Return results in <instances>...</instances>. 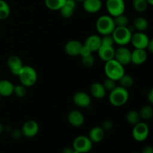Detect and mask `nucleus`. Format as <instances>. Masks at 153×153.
<instances>
[{
    "label": "nucleus",
    "mask_w": 153,
    "mask_h": 153,
    "mask_svg": "<svg viewBox=\"0 0 153 153\" xmlns=\"http://www.w3.org/2000/svg\"><path fill=\"white\" fill-rule=\"evenodd\" d=\"M74 152V149H73V147H65L61 150V153H73Z\"/></svg>",
    "instance_id": "obj_41"
},
{
    "label": "nucleus",
    "mask_w": 153,
    "mask_h": 153,
    "mask_svg": "<svg viewBox=\"0 0 153 153\" xmlns=\"http://www.w3.org/2000/svg\"><path fill=\"white\" fill-rule=\"evenodd\" d=\"M66 0H44V4L49 10L59 11L60 9L65 4Z\"/></svg>",
    "instance_id": "obj_26"
},
{
    "label": "nucleus",
    "mask_w": 153,
    "mask_h": 153,
    "mask_svg": "<svg viewBox=\"0 0 153 153\" xmlns=\"http://www.w3.org/2000/svg\"><path fill=\"white\" fill-rule=\"evenodd\" d=\"M10 14V5L4 0H0V20H4Z\"/></svg>",
    "instance_id": "obj_28"
},
{
    "label": "nucleus",
    "mask_w": 153,
    "mask_h": 153,
    "mask_svg": "<svg viewBox=\"0 0 153 153\" xmlns=\"http://www.w3.org/2000/svg\"><path fill=\"white\" fill-rule=\"evenodd\" d=\"M104 72L106 78L113 79L116 82H117L120 78L126 73L123 66L115 59L106 61L104 67Z\"/></svg>",
    "instance_id": "obj_3"
},
{
    "label": "nucleus",
    "mask_w": 153,
    "mask_h": 153,
    "mask_svg": "<svg viewBox=\"0 0 153 153\" xmlns=\"http://www.w3.org/2000/svg\"><path fill=\"white\" fill-rule=\"evenodd\" d=\"M140 119L143 120H149L153 116V108L152 105H144L139 111Z\"/></svg>",
    "instance_id": "obj_25"
},
{
    "label": "nucleus",
    "mask_w": 153,
    "mask_h": 153,
    "mask_svg": "<svg viewBox=\"0 0 153 153\" xmlns=\"http://www.w3.org/2000/svg\"><path fill=\"white\" fill-rule=\"evenodd\" d=\"M147 57L146 49H134L131 53V63L134 65H141L146 62Z\"/></svg>",
    "instance_id": "obj_17"
},
{
    "label": "nucleus",
    "mask_w": 153,
    "mask_h": 153,
    "mask_svg": "<svg viewBox=\"0 0 153 153\" xmlns=\"http://www.w3.org/2000/svg\"><path fill=\"white\" fill-rule=\"evenodd\" d=\"M105 133V131L101 126H94L90 130L88 137L93 143H97L101 142L104 139Z\"/></svg>",
    "instance_id": "obj_22"
},
{
    "label": "nucleus",
    "mask_w": 153,
    "mask_h": 153,
    "mask_svg": "<svg viewBox=\"0 0 153 153\" xmlns=\"http://www.w3.org/2000/svg\"><path fill=\"white\" fill-rule=\"evenodd\" d=\"M77 6V2L75 0H66L65 4L59 10L60 14L63 18L69 19L74 14L75 10Z\"/></svg>",
    "instance_id": "obj_18"
},
{
    "label": "nucleus",
    "mask_w": 153,
    "mask_h": 153,
    "mask_svg": "<svg viewBox=\"0 0 153 153\" xmlns=\"http://www.w3.org/2000/svg\"><path fill=\"white\" fill-rule=\"evenodd\" d=\"M72 147L79 153H88L92 149L93 143L88 136L79 135L73 140Z\"/></svg>",
    "instance_id": "obj_7"
},
{
    "label": "nucleus",
    "mask_w": 153,
    "mask_h": 153,
    "mask_svg": "<svg viewBox=\"0 0 153 153\" xmlns=\"http://www.w3.org/2000/svg\"><path fill=\"white\" fill-rule=\"evenodd\" d=\"M149 40L150 38L144 32L137 31L131 34L130 43L134 46V49H146Z\"/></svg>",
    "instance_id": "obj_10"
},
{
    "label": "nucleus",
    "mask_w": 153,
    "mask_h": 153,
    "mask_svg": "<svg viewBox=\"0 0 153 153\" xmlns=\"http://www.w3.org/2000/svg\"><path fill=\"white\" fill-rule=\"evenodd\" d=\"M77 3H82L84 1V0H75Z\"/></svg>",
    "instance_id": "obj_44"
},
{
    "label": "nucleus",
    "mask_w": 153,
    "mask_h": 153,
    "mask_svg": "<svg viewBox=\"0 0 153 153\" xmlns=\"http://www.w3.org/2000/svg\"><path fill=\"white\" fill-rule=\"evenodd\" d=\"M103 87L105 89L106 91H111L112 90L114 89L117 85V82L116 81L113 80V79H111L109 78H106L104 81H103L102 83Z\"/></svg>",
    "instance_id": "obj_34"
},
{
    "label": "nucleus",
    "mask_w": 153,
    "mask_h": 153,
    "mask_svg": "<svg viewBox=\"0 0 153 153\" xmlns=\"http://www.w3.org/2000/svg\"><path fill=\"white\" fill-rule=\"evenodd\" d=\"M91 54H93V52H91V51L86 46H85V45L82 43V49H81L79 55H80L81 57H83V56H86V55H91Z\"/></svg>",
    "instance_id": "obj_37"
},
{
    "label": "nucleus",
    "mask_w": 153,
    "mask_h": 153,
    "mask_svg": "<svg viewBox=\"0 0 153 153\" xmlns=\"http://www.w3.org/2000/svg\"><path fill=\"white\" fill-rule=\"evenodd\" d=\"M146 1L149 5H152L153 4V0H146Z\"/></svg>",
    "instance_id": "obj_43"
},
{
    "label": "nucleus",
    "mask_w": 153,
    "mask_h": 153,
    "mask_svg": "<svg viewBox=\"0 0 153 153\" xmlns=\"http://www.w3.org/2000/svg\"><path fill=\"white\" fill-rule=\"evenodd\" d=\"M10 132H11V137L13 139H15V140H18V139L21 138L22 136H23L22 135V131L19 128H16V129L11 130Z\"/></svg>",
    "instance_id": "obj_36"
},
{
    "label": "nucleus",
    "mask_w": 153,
    "mask_h": 153,
    "mask_svg": "<svg viewBox=\"0 0 153 153\" xmlns=\"http://www.w3.org/2000/svg\"><path fill=\"white\" fill-rule=\"evenodd\" d=\"M81 62L84 67L90 68V67H92L95 64V58H94L93 54H91V55L82 57Z\"/></svg>",
    "instance_id": "obj_32"
},
{
    "label": "nucleus",
    "mask_w": 153,
    "mask_h": 153,
    "mask_svg": "<svg viewBox=\"0 0 153 153\" xmlns=\"http://www.w3.org/2000/svg\"><path fill=\"white\" fill-rule=\"evenodd\" d=\"M7 66L9 71L13 76H17L21 69L23 67V63L22 59L17 55H11L7 60Z\"/></svg>",
    "instance_id": "obj_13"
},
{
    "label": "nucleus",
    "mask_w": 153,
    "mask_h": 153,
    "mask_svg": "<svg viewBox=\"0 0 153 153\" xmlns=\"http://www.w3.org/2000/svg\"><path fill=\"white\" fill-rule=\"evenodd\" d=\"M73 102L75 105L82 108H86L91 105V98L89 94L83 91L75 93L73 97Z\"/></svg>",
    "instance_id": "obj_12"
},
{
    "label": "nucleus",
    "mask_w": 153,
    "mask_h": 153,
    "mask_svg": "<svg viewBox=\"0 0 153 153\" xmlns=\"http://www.w3.org/2000/svg\"><path fill=\"white\" fill-rule=\"evenodd\" d=\"M106 92L107 91L104 88L102 84L100 82H94L90 86V94L96 99L100 100V99L104 98L106 95Z\"/></svg>",
    "instance_id": "obj_21"
},
{
    "label": "nucleus",
    "mask_w": 153,
    "mask_h": 153,
    "mask_svg": "<svg viewBox=\"0 0 153 153\" xmlns=\"http://www.w3.org/2000/svg\"><path fill=\"white\" fill-rule=\"evenodd\" d=\"M131 51L126 46H119L114 51V59L122 64L123 67L131 63Z\"/></svg>",
    "instance_id": "obj_9"
},
{
    "label": "nucleus",
    "mask_w": 153,
    "mask_h": 153,
    "mask_svg": "<svg viewBox=\"0 0 153 153\" xmlns=\"http://www.w3.org/2000/svg\"><path fill=\"white\" fill-rule=\"evenodd\" d=\"M102 1H106V0H102Z\"/></svg>",
    "instance_id": "obj_46"
},
{
    "label": "nucleus",
    "mask_w": 153,
    "mask_h": 153,
    "mask_svg": "<svg viewBox=\"0 0 153 153\" xmlns=\"http://www.w3.org/2000/svg\"><path fill=\"white\" fill-rule=\"evenodd\" d=\"M147 100L148 102H149V103L150 105H152L153 104V89L152 88H151L150 90H149V91L148 92V94H147Z\"/></svg>",
    "instance_id": "obj_38"
},
{
    "label": "nucleus",
    "mask_w": 153,
    "mask_h": 153,
    "mask_svg": "<svg viewBox=\"0 0 153 153\" xmlns=\"http://www.w3.org/2000/svg\"><path fill=\"white\" fill-rule=\"evenodd\" d=\"M39 130H40L39 124L34 120H28L25 121L21 128L22 135L28 138H32L35 137L38 134Z\"/></svg>",
    "instance_id": "obj_11"
},
{
    "label": "nucleus",
    "mask_w": 153,
    "mask_h": 153,
    "mask_svg": "<svg viewBox=\"0 0 153 153\" xmlns=\"http://www.w3.org/2000/svg\"><path fill=\"white\" fill-rule=\"evenodd\" d=\"M129 98V94L128 90L121 86H117L108 95V101L114 107H121L123 106L128 102Z\"/></svg>",
    "instance_id": "obj_1"
},
{
    "label": "nucleus",
    "mask_w": 153,
    "mask_h": 153,
    "mask_svg": "<svg viewBox=\"0 0 153 153\" xmlns=\"http://www.w3.org/2000/svg\"><path fill=\"white\" fill-rule=\"evenodd\" d=\"M114 19L110 15H102L96 22V29L101 36L111 34L115 28Z\"/></svg>",
    "instance_id": "obj_4"
},
{
    "label": "nucleus",
    "mask_w": 153,
    "mask_h": 153,
    "mask_svg": "<svg viewBox=\"0 0 153 153\" xmlns=\"http://www.w3.org/2000/svg\"><path fill=\"white\" fill-rule=\"evenodd\" d=\"M114 51L115 48L114 47V46L101 44V46L99 48L97 52L98 53V55L100 59L102 61L106 62V61L114 59Z\"/></svg>",
    "instance_id": "obj_16"
},
{
    "label": "nucleus",
    "mask_w": 153,
    "mask_h": 153,
    "mask_svg": "<svg viewBox=\"0 0 153 153\" xmlns=\"http://www.w3.org/2000/svg\"><path fill=\"white\" fill-rule=\"evenodd\" d=\"M131 1H132L133 8L138 13H143L146 11L149 6L146 0H131Z\"/></svg>",
    "instance_id": "obj_30"
},
{
    "label": "nucleus",
    "mask_w": 153,
    "mask_h": 153,
    "mask_svg": "<svg viewBox=\"0 0 153 153\" xmlns=\"http://www.w3.org/2000/svg\"><path fill=\"white\" fill-rule=\"evenodd\" d=\"M140 153H153V148L151 146H146Z\"/></svg>",
    "instance_id": "obj_40"
},
{
    "label": "nucleus",
    "mask_w": 153,
    "mask_h": 153,
    "mask_svg": "<svg viewBox=\"0 0 153 153\" xmlns=\"http://www.w3.org/2000/svg\"><path fill=\"white\" fill-rule=\"evenodd\" d=\"M131 25L134 28V31L143 32L147 29L148 26H149V22L146 18L143 17V16H138L133 20Z\"/></svg>",
    "instance_id": "obj_24"
},
{
    "label": "nucleus",
    "mask_w": 153,
    "mask_h": 153,
    "mask_svg": "<svg viewBox=\"0 0 153 153\" xmlns=\"http://www.w3.org/2000/svg\"><path fill=\"white\" fill-rule=\"evenodd\" d=\"M117 82H119L120 86L123 87L127 90L132 87V85H134V79L132 78V76L126 74V73L120 78Z\"/></svg>",
    "instance_id": "obj_29"
},
{
    "label": "nucleus",
    "mask_w": 153,
    "mask_h": 153,
    "mask_svg": "<svg viewBox=\"0 0 153 153\" xmlns=\"http://www.w3.org/2000/svg\"><path fill=\"white\" fill-rule=\"evenodd\" d=\"M132 32L128 26L126 27H115L112 32L111 36L114 44L118 46H126L130 43Z\"/></svg>",
    "instance_id": "obj_5"
},
{
    "label": "nucleus",
    "mask_w": 153,
    "mask_h": 153,
    "mask_svg": "<svg viewBox=\"0 0 153 153\" xmlns=\"http://www.w3.org/2000/svg\"><path fill=\"white\" fill-rule=\"evenodd\" d=\"M82 7L87 13H98L102 7V0H84L82 2Z\"/></svg>",
    "instance_id": "obj_19"
},
{
    "label": "nucleus",
    "mask_w": 153,
    "mask_h": 153,
    "mask_svg": "<svg viewBox=\"0 0 153 153\" xmlns=\"http://www.w3.org/2000/svg\"><path fill=\"white\" fill-rule=\"evenodd\" d=\"M13 94L19 98H23L27 94V88L22 85H14L13 88Z\"/></svg>",
    "instance_id": "obj_33"
},
{
    "label": "nucleus",
    "mask_w": 153,
    "mask_h": 153,
    "mask_svg": "<svg viewBox=\"0 0 153 153\" xmlns=\"http://www.w3.org/2000/svg\"><path fill=\"white\" fill-rule=\"evenodd\" d=\"M126 120L128 123L131 124L132 126H134L135 124L138 123L139 122L141 121L139 112L135 110L128 111L127 112L126 115Z\"/></svg>",
    "instance_id": "obj_27"
},
{
    "label": "nucleus",
    "mask_w": 153,
    "mask_h": 153,
    "mask_svg": "<svg viewBox=\"0 0 153 153\" xmlns=\"http://www.w3.org/2000/svg\"><path fill=\"white\" fill-rule=\"evenodd\" d=\"M116 27H126L128 25V19L124 13L113 17Z\"/></svg>",
    "instance_id": "obj_31"
},
{
    "label": "nucleus",
    "mask_w": 153,
    "mask_h": 153,
    "mask_svg": "<svg viewBox=\"0 0 153 153\" xmlns=\"http://www.w3.org/2000/svg\"><path fill=\"white\" fill-rule=\"evenodd\" d=\"M4 126H3L2 125V124H1V123H0V134H1V133H2L3 132V131H4Z\"/></svg>",
    "instance_id": "obj_42"
},
{
    "label": "nucleus",
    "mask_w": 153,
    "mask_h": 153,
    "mask_svg": "<svg viewBox=\"0 0 153 153\" xmlns=\"http://www.w3.org/2000/svg\"><path fill=\"white\" fill-rule=\"evenodd\" d=\"M92 52H97L101 46V36L98 34H91L88 36L83 43Z\"/></svg>",
    "instance_id": "obj_20"
},
{
    "label": "nucleus",
    "mask_w": 153,
    "mask_h": 153,
    "mask_svg": "<svg viewBox=\"0 0 153 153\" xmlns=\"http://www.w3.org/2000/svg\"><path fill=\"white\" fill-rule=\"evenodd\" d=\"M149 134V127L145 122H139L133 126L131 135L133 139L137 142H143L148 138Z\"/></svg>",
    "instance_id": "obj_6"
},
{
    "label": "nucleus",
    "mask_w": 153,
    "mask_h": 153,
    "mask_svg": "<svg viewBox=\"0 0 153 153\" xmlns=\"http://www.w3.org/2000/svg\"><path fill=\"white\" fill-rule=\"evenodd\" d=\"M17 77L21 85L28 88L36 84L37 81V73L34 67L24 65L18 73Z\"/></svg>",
    "instance_id": "obj_2"
},
{
    "label": "nucleus",
    "mask_w": 153,
    "mask_h": 153,
    "mask_svg": "<svg viewBox=\"0 0 153 153\" xmlns=\"http://www.w3.org/2000/svg\"><path fill=\"white\" fill-rule=\"evenodd\" d=\"M114 126V123L111 120H105L102 122V123L101 127L102 128V129L104 130L105 131H110L113 128Z\"/></svg>",
    "instance_id": "obj_35"
},
{
    "label": "nucleus",
    "mask_w": 153,
    "mask_h": 153,
    "mask_svg": "<svg viewBox=\"0 0 153 153\" xmlns=\"http://www.w3.org/2000/svg\"><path fill=\"white\" fill-rule=\"evenodd\" d=\"M0 101H1V96H0Z\"/></svg>",
    "instance_id": "obj_45"
},
{
    "label": "nucleus",
    "mask_w": 153,
    "mask_h": 153,
    "mask_svg": "<svg viewBox=\"0 0 153 153\" xmlns=\"http://www.w3.org/2000/svg\"><path fill=\"white\" fill-rule=\"evenodd\" d=\"M82 43L78 40H70L64 45V52L70 56H79L82 49Z\"/></svg>",
    "instance_id": "obj_15"
},
{
    "label": "nucleus",
    "mask_w": 153,
    "mask_h": 153,
    "mask_svg": "<svg viewBox=\"0 0 153 153\" xmlns=\"http://www.w3.org/2000/svg\"><path fill=\"white\" fill-rule=\"evenodd\" d=\"M105 6L108 15L112 17L123 14L126 10L124 0H106Z\"/></svg>",
    "instance_id": "obj_8"
},
{
    "label": "nucleus",
    "mask_w": 153,
    "mask_h": 153,
    "mask_svg": "<svg viewBox=\"0 0 153 153\" xmlns=\"http://www.w3.org/2000/svg\"><path fill=\"white\" fill-rule=\"evenodd\" d=\"M134 153H140V152H134Z\"/></svg>",
    "instance_id": "obj_47"
},
{
    "label": "nucleus",
    "mask_w": 153,
    "mask_h": 153,
    "mask_svg": "<svg viewBox=\"0 0 153 153\" xmlns=\"http://www.w3.org/2000/svg\"><path fill=\"white\" fill-rule=\"evenodd\" d=\"M146 50H147L148 52L149 53H152L153 52V40L152 39H150L148 43L147 46H146Z\"/></svg>",
    "instance_id": "obj_39"
},
{
    "label": "nucleus",
    "mask_w": 153,
    "mask_h": 153,
    "mask_svg": "<svg viewBox=\"0 0 153 153\" xmlns=\"http://www.w3.org/2000/svg\"><path fill=\"white\" fill-rule=\"evenodd\" d=\"M67 121L73 127H81L85 123V116L79 110H72L67 114Z\"/></svg>",
    "instance_id": "obj_14"
},
{
    "label": "nucleus",
    "mask_w": 153,
    "mask_h": 153,
    "mask_svg": "<svg viewBox=\"0 0 153 153\" xmlns=\"http://www.w3.org/2000/svg\"><path fill=\"white\" fill-rule=\"evenodd\" d=\"M14 85L10 81L0 80V96L1 97H8L13 94Z\"/></svg>",
    "instance_id": "obj_23"
}]
</instances>
